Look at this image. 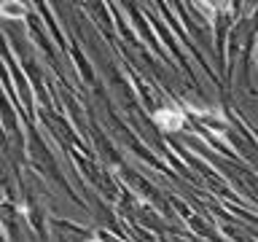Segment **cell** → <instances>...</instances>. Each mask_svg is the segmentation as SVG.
Segmentation results:
<instances>
[{
    "mask_svg": "<svg viewBox=\"0 0 258 242\" xmlns=\"http://www.w3.org/2000/svg\"><path fill=\"white\" fill-rule=\"evenodd\" d=\"M153 118H156L164 129H177V127L183 124V116H180V113H169V110H167V113H156Z\"/></svg>",
    "mask_w": 258,
    "mask_h": 242,
    "instance_id": "obj_1",
    "label": "cell"
}]
</instances>
